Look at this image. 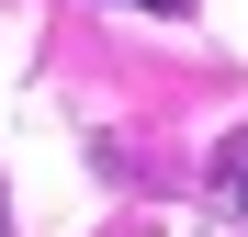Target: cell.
Returning a JSON list of instances; mask_svg holds the SVG:
<instances>
[{"instance_id": "cell-3", "label": "cell", "mask_w": 248, "mask_h": 237, "mask_svg": "<svg viewBox=\"0 0 248 237\" xmlns=\"http://www.w3.org/2000/svg\"><path fill=\"white\" fill-rule=\"evenodd\" d=\"M0 237H12V204H0Z\"/></svg>"}, {"instance_id": "cell-2", "label": "cell", "mask_w": 248, "mask_h": 237, "mask_svg": "<svg viewBox=\"0 0 248 237\" xmlns=\"http://www.w3.org/2000/svg\"><path fill=\"white\" fill-rule=\"evenodd\" d=\"M136 12H192V0H136Z\"/></svg>"}, {"instance_id": "cell-1", "label": "cell", "mask_w": 248, "mask_h": 237, "mask_svg": "<svg viewBox=\"0 0 248 237\" xmlns=\"http://www.w3.org/2000/svg\"><path fill=\"white\" fill-rule=\"evenodd\" d=\"M215 204H226V215H237V226H248V136H237V147H226V158H215Z\"/></svg>"}]
</instances>
